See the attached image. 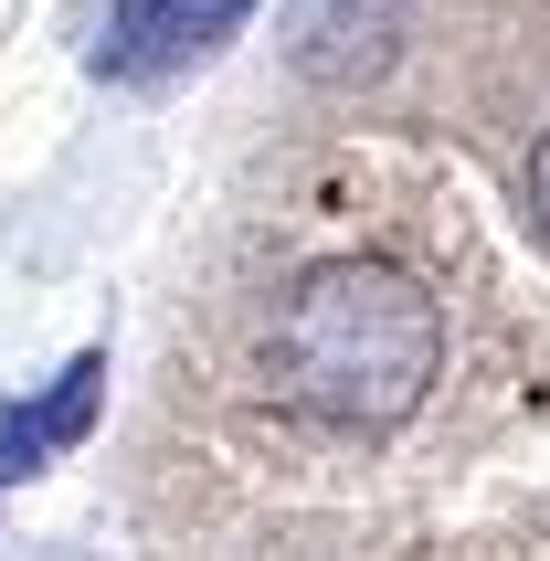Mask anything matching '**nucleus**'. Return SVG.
<instances>
[{
  "label": "nucleus",
  "mask_w": 550,
  "mask_h": 561,
  "mask_svg": "<svg viewBox=\"0 0 550 561\" xmlns=\"http://www.w3.org/2000/svg\"><path fill=\"white\" fill-rule=\"evenodd\" d=\"M95 403H106V350H75L32 403L0 413V488H22V477H43L54 456H75V445L95 435Z\"/></svg>",
  "instance_id": "obj_3"
},
{
  "label": "nucleus",
  "mask_w": 550,
  "mask_h": 561,
  "mask_svg": "<svg viewBox=\"0 0 550 561\" xmlns=\"http://www.w3.org/2000/svg\"><path fill=\"white\" fill-rule=\"evenodd\" d=\"M244 22H254V0H106L95 75H106V85H170V75H191L202 54H222Z\"/></svg>",
  "instance_id": "obj_2"
},
{
  "label": "nucleus",
  "mask_w": 550,
  "mask_h": 561,
  "mask_svg": "<svg viewBox=\"0 0 550 561\" xmlns=\"http://www.w3.org/2000/svg\"><path fill=\"white\" fill-rule=\"evenodd\" d=\"M529 222H540V233H550V138H540V149H529Z\"/></svg>",
  "instance_id": "obj_4"
},
{
  "label": "nucleus",
  "mask_w": 550,
  "mask_h": 561,
  "mask_svg": "<svg viewBox=\"0 0 550 561\" xmlns=\"http://www.w3.org/2000/svg\"><path fill=\"white\" fill-rule=\"evenodd\" d=\"M265 371H275V392L297 413H318L339 435H392V424L424 413L434 371H445V318H434V297L402 265L329 254L275 308Z\"/></svg>",
  "instance_id": "obj_1"
}]
</instances>
